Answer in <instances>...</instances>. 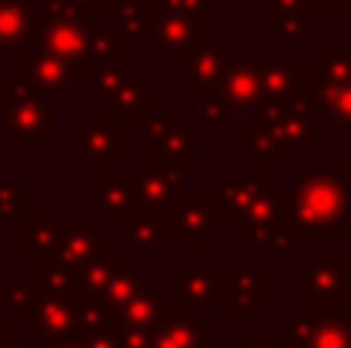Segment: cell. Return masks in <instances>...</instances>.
Segmentation results:
<instances>
[{"mask_svg":"<svg viewBox=\"0 0 351 348\" xmlns=\"http://www.w3.org/2000/svg\"><path fill=\"white\" fill-rule=\"evenodd\" d=\"M99 18V12L80 10L71 0H43V10L34 12L31 25V47L68 62L77 74V84L96 62L127 65L130 43H123L114 28L105 31Z\"/></svg>","mask_w":351,"mask_h":348,"instance_id":"obj_1","label":"cell"},{"mask_svg":"<svg viewBox=\"0 0 351 348\" xmlns=\"http://www.w3.org/2000/svg\"><path fill=\"white\" fill-rule=\"evenodd\" d=\"M284 213L299 240H351V195L336 166H299L293 173V195H284Z\"/></svg>","mask_w":351,"mask_h":348,"instance_id":"obj_2","label":"cell"},{"mask_svg":"<svg viewBox=\"0 0 351 348\" xmlns=\"http://www.w3.org/2000/svg\"><path fill=\"white\" fill-rule=\"evenodd\" d=\"M0 136L19 154H40L59 136V102L19 80L0 84Z\"/></svg>","mask_w":351,"mask_h":348,"instance_id":"obj_3","label":"cell"},{"mask_svg":"<svg viewBox=\"0 0 351 348\" xmlns=\"http://www.w3.org/2000/svg\"><path fill=\"white\" fill-rule=\"evenodd\" d=\"M256 127L268 129V136L274 139V145L280 148V154H305L311 151L317 139H324L327 133V121H324L317 102L308 92L280 99V102H259L253 108Z\"/></svg>","mask_w":351,"mask_h":348,"instance_id":"obj_4","label":"cell"},{"mask_svg":"<svg viewBox=\"0 0 351 348\" xmlns=\"http://www.w3.org/2000/svg\"><path fill=\"white\" fill-rule=\"evenodd\" d=\"M299 244L290 219L284 213V188L274 179H265L256 191L253 203L247 207L243 219L237 222V250H271V253H293Z\"/></svg>","mask_w":351,"mask_h":348,"instance_id":"obj_5","label":"cell"},{"mask_svg":"<svg viewBox=\"0 0 351 348\" xmlns=\"http://www.w3.org/2000/svg\"><path fill=\"white\" fill-rule=\"evenodd\" d=\"M139 166H176V170H194L200 164V139L197 127L185 121L182 111H154L142 123L139 139Z\"/></svg>","mask_w":351,"mask_h":348,"instance_id":"obj_6","label":"cell"},{"mask_svg":"<svg viewBox=\"0 0 351 348\" xmlns=\"http://www.w3.org/2000/svg\"><path fill=\"white\" fill-rule=\"evenodd\" d=\"M293 287L302 299H308L311 308L336 312L342 296L351 287V259L348 253L315 250L308 262L293 269Z\"/></svg>","mask_w":351,"mask_h":348,"instance_id":"obj_7","label":"cell"},{"mask_svg":"<svg viewBox=\"0 0 351 348\" xmlns=\"http://www.w3.org/2000/svg\"><path fill=\"white\" fill-rule=\"evenodd\" d=\"M127 123L105 114L102 108L90 111L71 129V166L74 170H105L114 158L127 154Z\"/></svg>","mask_w":351,"mask_h":348,"instance_id":"obj_8","label":"cell"},{"mask_svg":"<svg viewBox=\"0 0 351 348\" xmlns=\"http://www.w3.org/2000/svg\"><path fill=\"white\" fill-rule=\"evenodd\" d=\"M225 287H228V265H170L167 269V296L194 312L222 308Z\"/></svg>","mask_w":351,"mask_h":348,"instance_id":"obj_9","label":"cell"},{"mask_svg":"<svg viewBox=\"0 0 351 348\" xmlns=\"http://www.w3.org/2000/svg\"><path fill=\"white\" fill-rule=\"evenodd\" d=\"M280 339L287 348H351V321L339 312L299 306L280 324Z\"/></svg>","mask_w":351,"mask_h":348,"instance_id":"obj_10","label":"cell"},{"mask_svg":"<svg viewBox=\"0 0 351 348\" xmlns=\"http://www.w3.org/2000/svg\"><path fill=\"white\" fill-rule=\"evenodd\" d=\"M84 207L99 213L102 225L127 222V216L139 207L136 203V170L114 164L99 170V176L84 185Z\"/></svg>","mask_w":351,"mask_h":348,"instance_id":"obj_11","label":"cell"},{"mask_svg":"<svg viewBox=\"0 0 351 348\" xmlns=\"http://www.w3.org/2000/svg\"><path fill=\"white\" fill-rule=\"evenodd\" d=\"M167 225H170L173 244H182L188 253H210L213 250V228L216 210H213L210 195H176L164 207Z\"/></svg>","mask_w":351,"mask_h":348,"instance_id":"obj_12","label":"cell"},{"mask_svg":"<svg viewBox=\"0 0 351 348\" xmlns=\"http://www.w3.org/2000/svg\"><path fill=\"white\" fill-rule=\"evenodd\" d=\"M12 55H16V62H12V65H16V77L12 80H19V84L31 86V90L43 92V96H49V99H56V102L71 99L74 86H77V74H74V68L68 65V62L56 59V55L43 53V49L31 47V43Z\"/></svg>","mask_w":351,"mask_h":348,"instance_id":"obj_13","label":"cell"},{"mask_svg":"<svg viewBox=\"0 0 351 348\" xmlns=\"http://www.w3.org/2000/svg\"><path fill=\"white\" fill-rule=\"evenodd\" d=\"M99 108L105 114L117 117L121 123H127V127H142L158 111V86L148 84L139 68L127 65V71L114 84V90L99 99Z\"/></svg>","mask_w":351,"mask_h":348,"instance_id":"obj_14","label":"cell"},{"mask_svg":"<svg viewBox=\"0 0 351 348\" xmlns=\"http://www.w3.org/2000/svg\"><path fill=\"white\" fill-rule=\"evenodd\" d=\"M265 173L268 170H262V166H228L225 176L210 185V201L219 225H237L243 219L256 191L268 179Z\"/></svg>","mask_w":351,"mask_h":348,"instance_id":"obj_15","label":"cell"},{"mask_svg":"<svg viewBox=\"0 0 351 348\" xmlns=\"http://www.w3.org/2000/svg\"><path fill=\"white\" fill-rule=\"evenodd\" d=\"M148 348H213V324L164 293L160 321L152 330Z\"/></svg>","mask_w":351,"mask_h":348,"instance_id":"obj_16","label":"cell"},{"mask_svg":"<svg viewBox=\"0 0 351 348\" xmlns=\"http://www.w3.org/2000/svg\"><path fill=\"white\" fill-rule=\"evenodd\" d=\"M268 306V265H228L222 312L228 324H247Z\"/></svg>","mask_w":351,"mask_h":348,"instance_id":"obj_17","label":"cell"},{"mask_svg":"<svg viewBox=\"0 0 351 348\" xmlns=\"http://www.w3.org/2000/svg\"><path fill=\"white\" fill-rule=\"evenodd\" d=\"M84 321L86 299L80 296H37V306L25 324L31 336H37L40 343H53V339L77 336Z\"/></svg>","mask_w":351,"mask_h":348,"instance_id":"obj_18","label":"cell"},{"mask_svg":"<svg viewBox=\"0 0 351 348\" xmlns=\"http://www.w3.org/2000/svg\"><path fill=\"white\" fill-rule=\"evenodd\" d=\"M225 62H228V43L210 37L206 43L182 53V96L200 102L216 90L219 77L225 71Z\"/></svg>","mask_w":351,"mask_h":348,"instance_id":"obj_19","label":"cell"},{"mask_svg":"<svg viewBox=\"0 0 351 348\" xmlns=\"http://www.w3.org/2000/svg\"><path fill=\"white\" fill-rule=\"evenodd\" d=\"M213 37V12H197V16H170L158 18L148 28L145 43H152V49L158 55H182L188 49L200 47Z\"/></svg>","mask_w":351,"mask_h":348,"instance_id":"obj_20","label":"cell"},{"mask_svg":"<svg viewBox=\"0 0 351 348\" xmlns=\"http://www.w3.org/2000/svg\"><path fill=\"white\" fill-rule=\"evenodd\" d=\"M253 68L259 77V102H280V99L308 92V74L299 68L296 55L280 53V55H253Z\"/></svg>","mask_w":351,"mask_h":348,"instance_id":"obj_21","label":"cell"},{"mask_svg":"<svg viewBox=\"0 0 351 348\" xmlns=\"http://www.w3.org/2000/svg\"><path fill=\"white\" fill-rule=\"evenodd\" d=\"M213 96L222 102V108L237 111V114H247L259 105V77H256V68L250 59H231L225 62V71L219 77Z\"/></svg>","mask_w":351,"mask_h":348,"instance_id":"obj_22","label":"cell"},{"mask_svg":"<svg viewBox=\"0 0 351 348\" xmlns=\"http://www.w3.org/2000/svg\"><path fill=\"white\" fill-rule=\"evenodd\" d=\"M59 213L56 207H28L16 222H12V244L25 256L37 253H53L56 238H59Z\"/></svg>","mask_w":351,"mask_h":348,"instance_id":"obj_23","label":"cell"},{"mask_svg":"<svg viewBox=\"0 0 351 348\" xmlns=\"http://www.w3.org/2000/svg\"><path fill=\"white\" fill-rule=\"evenodd\" d=\"M105 240H108V234H102V228L93 225V222H62L53 256L62 259L71 271H77L80 265H86L102 250Z\"/></svg>","mask_w":351,"mask_h":348,"instance_id":"obj_24","label":"cell"},{"mask_svg":"<svg viewBox=\"0 0 351 348\" xmlns=\"http://www.w3.org/2000/svg\"><path fill=\"white\" fill-rule=\"evenodd\" d=\"M127 247L139 253H170L173 250V234L167 225L164 210L152 207H136L127 216Z\"/></svg>","mask_w":351,"mask_h":348,"instance_id":"obj_25","label":"cell"},{"mask_svg":"<svg viewBox=\"0 0 351 348\" xmlns=\"http://www.w3.org/2000/svg\"><path fill=\"white\" fill-rule=\"evenodd\" d=\"M185 191V170L176 166H139L136 170V203L164 210L176 195Z\"/></svg>","mask_w":351,"mask_h":348,"instance_id":"obj_26","label":"cell"},{"mask_svg":"<svg viewBox=\"0 0 351 348\" xmlns=\"http://www.w3.org/2000/svg\"><path fill=\"white\" fill-rule=\"evenodd\" d=\"M311 86H348L351 84V40H327L321 53L308 59Z\"/></svg>","mask_w":351,"mask_h":348,"instance_id":"obj_27","label":"cell"},{"mask_svg":"<svg viewBox=\"0 0 351 348\" xmlns=\"http://www.w3.org/2000/svg\"><path fill=\"white\" fill-rule=\"evenodd\" d=\"M123 262H127V253L117 250L114 238H108L105 247L90 259V262L80 265V269L74 271V296H80V299H96L99 290L111 281V275H114Z\"/></svg>","mask_w":351,"mask_h":348,"instance_id":"obj_28","label":"cell"},{"mask_svg":"<svg viewBox=\"0 0 351 348\" xmlns=\"http://www.w3.org/2000/svg\"><path fill=\"white\" fill-rule=\"evenodd\" d=\"M160 308H164V293L154 281L142 277V284L136 287V293L121 306V312L114 314V327H133V330H148L152 333L160 321Z\"/></svg>","mask_w":351,"mask_h":348,"instance_id":"obj_29","label":"cell"},{"mask_svg":"<svg viewBox=\"0 0 351 348\" xmlns=\"http://www.w3.org/2000/svg\"><path fill=\"white\" fill-rule=\"evenodd\" d=\"M28 284L37 296H74V271L53 253L28 256Z\"/></svg>","mask_w":351,"mask_h":348,"instance_id":"obj_30","label":"cell"},{"mask_svg":"<svg viewBox=\"0 0 351 348\" xmlns=\"http://www.w3.org/2000/svg\"><path fill=\"white\" fill-rule=\"evenodd\" d=\"M34 10L28 0H0V53H19L31 43Z\"/></svg>","mask_w":351,"mask_h":348,"instance_id":"obj_31","label":"cell"},{"mask_svg":"<svg viewBox=\"0 0 351 348\" xmlns=\"http://www.w3.org/2000/svg\"><path fill=\"white\" fill-rule=\"evenodd\" d=\"M311 99L317 102L324 121L336 127V136L351 142V84L348 86H311Z\"/></svg>","mask_w":351,"mask_h":348,"instance_id":"obj_32","label":"cell"},{"mask_svg":"<svg viewBox=\"0 0 351 348\" xmlns=\"http://www.w3.org/2000/svg\"><path fill=\"white\" fill-rule=\"evenodd\" d=\"M142 277H145V271H142V265H133L127 259V262L121 265V269L111 275V281L105 284L102 290H99V296H96V302H99V308L102 312H108L111 318H114L117 312H121V306L130 299V296L136 293V287L142 284Z\"/></svg>","mask_w":351,"mask_h":348,"instance_id":"obj_33","label":"cell"},{"mask_svg":"<svg viewBox=\"0 0 351 348\" xmlns=\"http://www.w3.org/2000/svg\"><path fill=\"white\" fill-rule=\"evenodd\" d=\"M237 145H241L243 154L253 158V166H262V170H278V166L284 164V154H280V148L274 145V139L268 136V129L256 127V123L241 127V133H237Z\"/></svg>","mask_w":351,"mask_h":348,"instance_id":"obj_34","label":"cell"},{"mask_svg":"<svg viewBox=\"0 0 351 348\" xmlns=\"http://www.w3.org/2000/svg\"><path fill=\"white\" fill-rule=\"evenodd\" d=\"M117 16V34L123 43H142L148 37L152 18H148V3L145 0H117L114 6Z\"/></svg>","mask_w":351,"mask_h":348,"instance_id":"obj_35","label":"cell"},{"mask_svg":"<svg viewBox=\"0 0 351 348\" xmlns=\"http://www.w3.org/2000/svg\"><path fill=\"white\" fill-rule=\"evenodd\" d=\"M265 37L271 43H302L308 37V16L290 10H271L265 18Z\"/></svg>","mask_w":351,"mask_h":348,"instance_id":"obj_36","label":"cell"},{"mask_svg":"<svg viewBox=\"0 0 351 348\" xmlns=\"http://www.w3.org/2000/svg\"><path fill=\"white\" fill-rule=\"evenodd\" d=\"M0 306L10 312V321L25 324L37 306V293L28 281H12V277H6V281H0Z\"/></svg>","mask_w":351,"mask_h":348,"instance_id":"obj_37","label":"cell"},{"mask_svg":"<svg viewBox=\"0 0 351 348\" xmlns=\"http://www.w3.org/2000/svg\"><path fill=\"white\" fill-rule=\"evenodd\" d=\"M31 207V182L0 179V222H16Z\"/></svg>","mask_w":351,"mask_h":348,"instance_id":"obj_38","label":"cell"},{"mask_svg":"<svg viewBox=\"0 0 351 348\" xmlns=\"http://www.w3.org/2000/svg\"><path fill=\"white\" fill-rule=\"evenodd\" d=\"M148 3V18L152 25L158 18H170V16H197V12L210 10V0H145Z\"/></svg>","mask_w":351,"mask_h":348,"instance_id":"obj_39","label":"cell"},{"mask_svg":"<svg viewBox=\"0 0 351 348\" xmlns=\"http://www.w3.org/2000/svg\"><path fill=\"white\" fill-rule=\"evenodd\" d=\"M77 339L84 348H121V336H117L111 318H102V321H96V324L84 327V330L77 333Z\"/></svg>","mask_w":351,"mask_h":348,"instance_id":"obj_40","label":"cell"},{"mask_svg":"<svg viewBox=\"0 0 351 348\" xmlns=\"http://www.w3.org/2000/svg\"><path fill=\"white\" fill-rule=\"evenodd\" d=\"M225 121H228V111L222 108V102H219L213 92L206 99H200V111H197V123H200V127H222Z\"/></svg>","mask_w":351,"mask_h":348,"instance_id":"obj_41","label":"cell"},{"mask_svg":"<svg viewBox=\"0 0 351 348\" xmlns=\"http://www.w3.org/2000/svg\"><path fill=\"white\" fill-rule=\"evenodd\" d=\"M305 12H317V16H348L351 0H302Z\"/></svg>","mask_w":351,"mask_h":348,"instance_id":"obj_42","label":"cell"},{"mask_svg":"<svg viewBox=\"0 0 351 348\" xmlns=\"http://www.w3.org/2000/svg\"><path fill=\"white\" fill-rule=\"evenodd\" d=\"M231 348H287V343L280 339V333H274V336H268V333H247Z\"/></svg>","mask_w":351,"mask_h":348,"instance_id":"obj_43","label":"cell"},{"mask_svg":"<svg viewBox=\"0 0 351 348\" xmlns=\"http://www.w3.org/2000/svg\"><path fill=\"white\" fill-rule=\"evenodd\" d=\"M74 6H80V10L86 12H99V16H105V12H114L117 0H71Z\"/></svg>","mask_w":351,"mask_h":348,"instance_id":"obj_44","label":"cell"},{"mask_svg":"<svg viewBox=\"0 0 351 348\" xmlns=\"http://www.w3.org/2000/svg\"><path fill=\"white\" fill-rule=\"evenodd\" d=\"M336 173H339L342 185H346L348 195H351V151H342L339 154V160H336Z\"/></svg>","mask_w":351,"mask_h":348,"instance_id":"obj_45","label":"cell"},{"mask_svg":"<svg viewBox=\"0 0 351 348\" xmlns=\"http://www.w3.org/2000/svg\"><path fill=\"white\" fill-rule=\"evenodd\" d=\"M0 348H16V321L0 318Z\"/></svg>","mask_w":351,"mask_h":348,"instance_id":"obj_46","label":"cell"},{"mask_svg":"<svg viewBox=\"0 0 351 348\" xmlns=\"http://www.w3.org/2000/svg\"><path fill=\"white\" fill-rule=\"evenodd\" d=\"M271 10H290V12H305V3L302 0H268ZM308 16V12H305Z\"/></svg>","mask_w":351,"mask_h":348,"instance_id":"obj_47","label":"cell"},{"mask_svg":"<svg viewBox=\"0 0 351 348\" xmlns=\"http://www.w3.org/2000/svg\"><path fill=\"white\" fill-rule=\"evenodd\" d=\"M43 348H84L77 336H65V339H53V343H43Z\"/></svg>","mask_w":351,"mask_h":348,"instance_id":"obj_48","label":"cell"},{"mask_svg":"<svg viewBox=\"0 0 351 348\" xmlns=\"http://www.w3.org/2000/svg\"><path fill=\"white\" fill-rule=\"evenodd\" d=\"M339 314H346V318H351V287H348V293L342 296V302H339V308H336Z\"/></svg>","mask_w":351,"mask_h":348,"instance_id":"obj_49","label":"cell"},{"mask_svg":"<svg viewBox=\"0 0 351 348\" xmlns=\"http://www.w3.org/2000/svg\"><path fill=\"white\" fill-rule=\"evenodd\" d=\"M0 84H3V74H0Z\"/></svg>","mask_w":351,"mask_h":348,"instance_id":"obj_50","label":"cell"},{"mask_svg":"<svg viewBox=\"0 0 351 348\" xmlns=\"http://www.w3.org/2000/svg\"><path fill=\"white\" fill-rule=\"evenodd\" d=\"M346 253H348V259H351V250H346Z\"/></svg>","mask_w":351,"mask_h":348,"instance_id":"obj_51","label":"cell"},{"mask_svg":"<svg viewBox=\"0 0 351 348\" xmlns=\"http://www.w3.org/2000/svg\"><path fill=\"white\" fill-rule=\"evenodd\" d=\"M0 312H3V306H0Z\"/></svg>","mask_w":351,"mask_h":348,"instance_id":"obj_52","label":"cell"},{"mask_svg":"<svg viewBox=\"0 0 351 348\" xmlns=\"http://www.w3.org/2000/svg\"><path fill=\"white\" fill-rule=\"evenodd\" d=\"M348 321H351V318H348Z\"/></svg>","mask_w":351,"mask_h":348,"instance_id":"obj_53","label":"cell"}]
</instances>
